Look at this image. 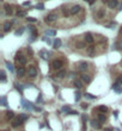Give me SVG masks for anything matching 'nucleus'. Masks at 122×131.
Wrapping results in <instances>:
<instances>
[{
    "instance_id": "nucleus-25",
    "label": "nucleus",
    "mask_w": 122,
    "mask_h": 131,
    "mask_svg": "<svg viewBox=\"0 0 122 131\" xmlns=\"http://www.w3.org/2000/svg\"><path fill=\"white\" fill-rule=\"evenodd\" d=\"M105 119H107L105 114H103V113L98 114V122H99V123H104V122H105Z\"/></svg>"
},
{
    "instance_id": "nucleus-51",
    "label": "nucleus",
    "mask_w": 122,
    "mask_h": 131,
    "mask_svg": "<svg viewBox=\"0 0 122 131\" xmlns=\"http://www.w3.org/2000/svg\"><path fill=\"white\" fill-rule=\"evenodd\" d=\"M28 53H29V54H30V55H32V54H34V51H32V49H31L30 47H29V48H28Z\"/></svg>"
},
{
    "instance_id": "nucleus-6",
    "label": "nucleus",
    "mask_w": 122,
    "mask_h": 131,
    "mask_svg": "<svg viewBox=\"0 0 122 131\" xmlns=\"http://www.w3.org/2000/svg\"><path fill=\"white\" fill-rule=\"evenodd\" d=\"M80 10H81V7H80L79 5H74V6H72V7H71L69 12H71V14H77V13H79V12H80Z\"/></svg>"
},
{
    "instance_id": "nucleus-17",
    "label": "nucleus",
    "mask_w": 122,
    "mask_h": 131,
    "mask_svg": "<svg viewBox=\"0 0 122 131\" xmlns=\"http://www.w3.org/2000/svg\"><path fill=\"white\" fill-rule=\"evenodd\" d=\"M66 75H67V73H66V70H63V69H61V70H59V71L56 73V76H58L59 79H63Z\"/></svg>"
},
{
    "instance_id": "nucleus-50",
    "label": "nucleus",
    "mask_w": 122,
    "mask_h": 131,
    "mask_svg": "<svg viewBox=\"0 0 122 131\" xmlns=\"http://www.w3.org/2000/svg\"><path fill=\"white\" fill-rule=\"evenodd\" d=\"M31 2L30 1H25V2H23V6H30Z\"/></svg>"
},
{
    "instance_id": "nucleus-36",
    "label": "nucleus",
    "mask_w": 122,
    "mask_h": 131,
    "mask_svg": "<svg viewBox=\"0 0 122 131\" xmlns=\"http://www.w3.org/2000/svg\"><path fill=\"white\" fill-rule=\"evenodd\" d=\"M0 102H1V105H2V106H7V102H6V97H1V99H0Z\"/></svg>"
},
{
    "instance_id": "nucleus-13",
    "label": "nucleus",
    "mask_w": 122,
    "mask_h": 131,
    "mask_svg": "<svg viewBox=\"0 0 122 131\" xmlns=\"http://www.w3.org/2000/svg\"><path fill=\"white\" fill-rule=\"evenodd\" d=\"M73 86L75 87V88H78V89H80L81 87H83V81L81 80H74V82H73Z\"/></svg>"
},
{
    "instance_id": "nucleus-32",
    "label": "nucleus",
    "mask_w": 122,
    "mask_h": 131,
    "mask_svg": "<svg viewBox=\"0 0 122 131\" xmlns=\"http://www.w3.org/2000/svg\"><path fill=\"white\" fill-rule=\"evenodd\" d=\"M0 75H1V77H0V79H1V82H5V81H6V74H5V71L1 70V71H0Z\"/></svg>"
},
{
    "instance_id": "nucleus-3",
    "label": "nucleus",
    "mask_w": 122,
    "mask_h": 131,
    "mask_svg": "<svg viewBox=\"0 0 122 131\" xmlns=\"http://www.w3.org/2000/svg\"><path fill=\"white\" fill-rule=\"evenodd\" d=\"M62 66H63V63H62V61H60V60H54V61L52 62V68H53V69H55V70L61 69V68H62Z\"/></svg>"
},
{
    "instance_id": "nucleus-49",
    "label": "nucleus",
    "mask_w": 122,
    "mask_h": 131,
    "mask_svg": "<svg viewBox=\"0 0 122 131\" xmlns=\"http://www.w3.org/2000/svg\"><path fill=\"white\" fill-rule=\"evenodd\" d=\"M42 101H43V98H42V95L40 94V95H38V98H37V102H42Z\"/></svg>"
},
{
    "instance_id": "nucleus-21",
    "label": "nucleus",
    "mask_w": 122,
    "mask_h": 131,
    "mask_svg": "<svg viewBox=\"0 0 122 131\" xmlns=\"http://www.w3.org/2000/svg\"><path fill=\"white\" fill-rule=\"evenodd\" d=\"M22 123H23V122H22L19 118H17L16 120H13V122H12V126H13V128H18Z\"/></svg>"
},
{
    "instance_id": "nucleus-22",
    "label": "nucleus",
    "mask_w": 122,
    "mask_h": 131,
    "mask_svg": "<svg viewBox=\"0 0 122 131\" xmlns=\"http://www.w3.org/2000/svg\"><path fill=\"white\" fill-rule=\"evenodd\" d=\"M6 118H7V119H13V118H14V112L8 110V111L6 112Z\"/></svg>"
},
{
    "instance_id": "nucleus-15",
    "label": "nucleus",
    "mask_w": 122,
    "mask_h": 131,
    "mask_svg": "<svg viewBox=\"0 0 122 131\" xmlns=\"http://www.w3.org/2000/svg\"><path fill=\"white\" fill-rule=\"evenodd\" d=\"M11 26H12V23L5 22V24H4V32H8L11 30Z\"/></svg>"
},
{
    "instance_id": "nucleus-46",
    "label": "nucleus",
    "mask_w": 122,
    "mask_h": 131,
    "mask_svg": "<svg viewBox=\"0 0 122 131\" xmlns=\"http://www.w3.org/2000/svg\"><path fill=\"white\" fill-rule=\"evenodd\" d=\"M113 114H114V118H115V119H117V118H119V111H114V113H113Z\"/></svg>"
},
{
    "instance_id": "nucleus-34",
    "label": "nucleus",
    "mask_w": 122,
    "mask_h": 131,
    "mask_svg": "<svg viewBox=\"0 0 122 131\" xmlns=\"http://www.w3.org/2000/svg\"><path fill=\"white\" fill-rule=\"evenodd\" d=\"M74 95H75V97H74V98H75V101H79V100H80V98H81V93H80L79 91H77Z\"/></svg>"
},
{
    "instance_id": "nucleus-43",
    "label": "nucleus",
    "mask_w": 122,
    "mask_h": 131,
    "mask_svg": "<svg viewBox=\"0 0 122 131\" xmlns=\"http://www.w3.org/2000/svg\"><path fill=\"white\" fill-rule=\"evenodd\" d=\"M67 114H69V116H77V114H79V113H78L77 111H72V110H71V111H69Z\"/></svg>"
},
{
    "instance_id": "nucleus-52",
    "label": "nucleus",
    "mask_w": 122,
    "mask_h": 131,
    "mask_svg": "<svg viewBox=\"0 0 122 131\" xmlns=\"http://www.w3.org/2000/svg\"><path fill=\"white\" fill-rule=\"evenodd\" d=\"M32 86H34L32 83H27V85H25L24 87H25V88H29V87H32Z\"/></svg>"
},
{
    "instance_id": "nucleus-7",
    "label": "nucleus",
    "mask_w": 122,
    "mask_h": 131,
    "mask_svg": "<svg viewBox=\"0 0 122 131\" xmlns=\"http://www.w3.org/2000/svg\"><path fill=\"white\" fill-rule=\"evenodd\" d=\"M80 79H81V81L85 82V83H90V82H91V76L88 75V74H81Z\"/></svg>"
},
{
    "instance_id": "nucleus-29",
    "label": "nucleus",
    "mask_w": 122,
    "mask_h": 131,
    "mask_svg": "<svg viewBox=\"0 0 122 131\" xmlns=\"http://www.w3.org/2000/svg\"><path fill=\"white\" fill-rule=\"evenodd\" d=\"M88 116L86 114H81V122H83V126H86V122H88Z\"/></svg>"
},
{
    "instance_id": "nucleus-42",
    "label": "nucleus",
    "mask_w": 122,
    "mask_h": 131,
    "mask_svg": "<svg viewBox=\"0 0 122 131\" xmlns=\"http://www.w3.org/2000/svg\"><path fill=\"white\" fill-rule=\"evenodd\" d=\"M116 48H117L119 50H122V41H120V42L116 43Z\"/></svg>"
},
{
    "instance_id": "nucleus-30",
    "label": "nucleus",
    "mask_w": 122,
    "mask_h": 131,
    "mask_svg": "<svg viewBox=\"0 0 122 131\" xmlns=\"http://www.w3.org/2000/svg\"><path fill=\"white\" fill-rule=\"evenodd\" d=\"M104 16H105V11H104V10H99V11L97 12V17H98V18H103Z\"/></svg>"
},
{
    "instance_id": "nucleus-33",
    "label": "nucleus",
    "mask_w": 122,
    "mask_h": 131,
    "mask_svg": "<svg viewBox=\"0 0 122 131\" xmlns=\"http://www.w3.org/2000/svg\"><path fill=\"white\" fill-rule=\"evenodd\" d=\"M23 32H24V28H19V29L14 32V35H16V36H20V35H23Z\"/></svg>"
},
{
    "instance_id": "nucleus-11",
    "label": "nucleus",
    "mask_w": 122,
    "mask_h": 131,
    "mask_svg": "<svg viewBox=\"0 0 122 131\" xmlns=\"http://www.w3.org/2000/svg\"><path fill=\"white\" fill-rule=\"evenodd\" d=\"M85 43H89V44H92L93 43V37H92V35L90 32H88L85 35Z\"/></svg>"
},
{
    "instance_id": "nucleus-40",
    "label": "nucleus",
    "mask_w": 122,
    "mask_h": 131,
    "mask_svg": "<svg viewBox=\"0 0 122 131\" xmlns=\"http://www.w3.org/2000/svg\"><path fill=\"white\" fill-rule=\"evenodd\" d=\"M62 12H63V16H65V17H68V16L71 14V12H69L68 10H66V8H63V10H62Z\"/></svg>"
},
{
    "instance_id": "nucleus-37",
    "label": "nucleus",
    "mask_w": 122,
    "mask_h": 131,
    "mask_svg": "<svg viewBox=\"0 0 122 131\" xmlns=\"http://www.w3.org/2000/svg\"><path fill=\"white\" fill-rule=\"evenodd\" d=\"M115 26H116V23H114V22H113V23H109V24L105 25V28H109V29H114Z\"/></svg>"
},
{
    "instance_id": "nucleus-4",
    "label": "nucleus",
    "mask_w": 122,
    "mask_h": 131,
    "mask_svg": "<svg viewBox=\"0 0 122 131\" xmlns=\"http://www.w3.org/2000/svg\"><path fill=\"white\" fill-rule=\"evenodd\" d=\"M38 55H40V57H42L43 60H48V59H49V56H50L52 54H50V53H48L47 50H44V49H43V50H41V51L38 53Z\"/></svg>"
},
{
    "instance_id": "nucleus-20",
    "label": "nucleus",
    "mask_w": 122,
    "mask_h": 131,
    "mask_svg": "<svg viewBox=\"0 0 122 131\" xmlns=\"http://www.w3.org/2000/svg\"><path fill=\"white\" fill-rule=\"evenodd\" d=\"M14 87H16V89H17L19 93H23V91H24V87H23L20 83H18V82H14Z\"/></svg>"
},
{
    "instance_id": "nucleus-45",
    "label": "nucleus",
    "mask_w": 122,
    "mask_h": 131,
    "mask_svg": "<svg viewBox=\"0 0 122 131\" xmlns=\"http://www.w3.org/2000/svg\"><path fill=\"white\" fill-rule=\"evenodd\" d=\"M88 107H89V105H88L86 102H84V104H81V108H83V110H86Z\"/></svg>"
},
{
    "instance_id": "nucleus-9",
    "label": "nucleus",
    "mask_w": 122,
    "mask_h": 131,
    "mask_svg": "<svg viewBox=\"0 0 122 131\" xmlns=\"http://www.w3.org/2000/svg\"><path fill=\"white\" fill-rule=\"evenodd\" d=\"M90 123H91V126L93 128V129H96V130H99V129H101V126H102V125H101V123H99L98 120H95V119H92Z\"/></svg>"
},
{
    "instance_id": "nucleus-57",
    "label": "nucleus",
    "mask_w": 122,
    "mask_h": 131,
    "mask_svg": "<svg viewBox=\"0 0 122 131\" xmlns=\"http://www.w3.org/2000/svg\"><path fill=\"white\" fill-rule=\"evenodd\" d=\"M5 131H7V130H5Z\"/></svg>"
},
{
    "instance_id": "nucleus-10",
    "label": "nucleus",
    "mask_w": 122,
    "mask_h": 131,
    "mask_svg": "<svg viewBox=\"0 0 122 131\" xmlns=\"http://www.w3.org/2000/svg\"><path fill=\"white\" fill-rule=\"evenodd\" d=\"M113 89H114V91H115L117 94H121V93H122V87H121V85H119V83H116V82L113 85Z\"/></svg>"
},
{
    "instance_id": "nucleus-19",
    "label": "nucleus",
    "mask_w": 122,
    "mask_h": 131,
    "mask_svg": "<svg viewBox=\"0 0 122 131\" xmlns=\"http://www.w3.org/2000/svg\"><path fill=\"white\" fill-rule=\"evenodd\" d=\"M17 75H18L19 77H23V76L25 75V69H24L23 67L18 68V70H17Z\"/></svg>"
},
{
    "instance_id": "nucleus-38",
    "label": "nucleus",
    "mask_w": 122,
    "mask_h": 131,
    "mask_svg": "<svg viewBox=\"0 0 122 131\" xmlns=\"http://www.w3.org/2000/svg\"><path fill=\"white\" fill-rule=\"evenodd\" d=\"M77 48H78V49H84V48H85V43L78 42V43H77Z\"/></svg>"
},
{
    "instance_id": "nucleus-2",
    "label": "nucleus",
    "mask_w": 122,
    "mask_h": 131,
    "mask_svg": "<svg viewBox=\"0 0 122 131\" xmlns=\"http://www.w3.org/2000/svg\"><path fill=\"white\" fill-rule=\"evenodd\" d=\"M58 19V14L56 13H49L48 16H46V22L47 23H53Z\"/></svg>"
},
{
    "instance_id": "nucleus-28",
    "label": "nucleus",
    "mask_w": 122,
    "mask_h": 131,
    "mask_svg": "<svg viewBox=\"0 0 122 131\" xmlns=\"http://www.w3.org/2000/svg\"><path fill=\"white\" fill-rule=\"evenodd\" d=\"M18 118H19V119H20L22 122H25V120H27V119L29 118V116H28V114H25V113H20Z\"/></svg>"
},
{
    "instance_id": "nucleus-41",
    "label": "nucleus",
    "mask_w": 122,
    "mask_h": 131,
    "mask_svg": "<svg viewBox=\"0 0 122 131\" xmlns=\"http://www.w3.org/2000/svg\"><path fill=\"white\" fill-rule=\"evenodd\" d=\"M61 111H63V112H67V113H68V112L71 111V108H69V106H63V107L61 108Z\"/></svg>"
},
{
    "instance_id": "nucleus-27",
    "label": "nucleus",
    "mask_w": 122,
    "mask_h": 131,
    "mask_svg": "<svg viewBox=\"0 0 122 131\" xmlns=\"http://www.w3.org/2000/svg\"><path fill=\"white\" fill-rule=\"evenodd\" d=\"M98 111H99L101 113H103V114H104V113H107V111H108V107L102 105V106H99V107H98Z\"/></svg>"
},
{
    "instance_id": "nucleus-1",
    "label": "nucleus",
    "mask_w": 122,
    "mask_h": 131,
    "mask_svg": "<svg viewBox=\"0 0 122 131\" xmlns=\"http://www.w3.org/2000/svg\"><path fill=\"white\" fill-rule=\"evenodd\" d=\"M22 106H23V108H25V110H29V111H31V110H34V104L32 102H30V101H27V100H24V99H22Z\"/></svg>"
},
{
    "instance_id": "nucleus-44",
    "label": "nucleus",
    "mask_w": 122,
    "mask_h": 131,
    "mask_svg": "<svg viewBox=\"0 0 122 131\" xmlns=\"http://www.w3.org/2000/svg\"><path fill=\"white\" fill-rule=\"evenodd\" d=\"M28 22H29V23H35V22H36V18H34V17H29V18H28Z\"/></svg>"
},
{
    "instance_id": "nucleus-12",
    "label": "nucleus",
    "mask_w": 122,
    "mask_h": 131,
    "mask_svg": "<svg viewBox=\"0 0 122 131\" xmlns=\"http://www.w3.org/2000/svg\"><path fill=\"white\" fill-rule=\"evenodd\" d=\"M17 62H18L19 65H22V66L27 65V57H24L23 55H20V56L17 57Z\"/></svg>"
},
{
    "instance_id": "nucleus-24",
    "label": "nucleus",
    "mask_w": 122,
    "mask_h": 131,
    "mask_svg": "<svg viewBox=\"0 0 122 131\" xmlns=\"http://www.w3.org/2000/svg\"><path fill=\"white\" fill-rule=\"evenodd\" d=\"M5 12H6V14H11L12 13V7L10 6V5H7V4H5Z\"/></svg>"
},
{
    "instance_id": "nucleus-56",
    "label": "nucleus",
    "mask_w": 122,
    "mask_h": 131,
    "mask_svg": "<svg viewBox=\"0 0 122 131\" xmlns=\"http://www.w3.org/2000/svg\"><path fill=\"white\" fill-rule=\"evenodd\" d=\"M119 11H122V4H120V7H119Z\"/></svg>"
},
{
    "instance_id": "nucleus-16",
    "label": "nucleus",
    "mask_w": 122,
    "mask_h": 131,
    "mask_svg": "<svg viewBox=\"0 0 122 131\" xmlns=\"http://www.w3.org/2000/svg\"><path fill=\"white\" fill-rule=\"evenodd\" d=\"M60 47H61V39L60 38H55L54 44H53V48H54V49H59Z\"/></svg>"
},
{
    "instance_id": "nucleus-48",
    "label": "nucleus",
    "mask_w": 122,
    "mask_h": 131,
    "mask_svg": "<svg viewBox=\"0 0 122 131\" xmlns=\"http://www.w3.org/2000/svg\"><path fill=\"white\" fill-rule=\"evenodd\" d=\"M34 111H36V112H41V111H42V108H41V107L35 106V107H34Z\"/></svg>"
},
{
    "instance_id": "nucleus-31",
    "label": "nucleus",
    "mask_w": 122,
    "mask_h": 131,
    "mask_svg": "<svg viewBox=\"0 0 122 131\" xmlns=\"http://www.w3.org/2000/svg\"><path fill=\"white\" fill-rule=\"evenodd\" d=\"M36 8H37V10H40V11L44 10V4H43V2H38V4L36 5Z\"/></svg>"
},
{
    "instance_id": "nucleus-23",
    "label": "nucleus",
    "mask_w": 122,
    "mask_h": 131,
    "mask_svg": "<svg viewBox=\"0 0 122 131\" xmlns=\"http://www.w3.org/2000/svg\"><path fill=\"white\" fill-rule=\"evenodd\" d=\"M6 67H7V69H8L11 73H14V67H13V65H12L11 62L6 61Z\"/></svg>"
},
{
    "instance_id": "nucleus-39",
    "label": "nucleus",
    "mask_w": 122,
    "mask_h": 131,
    "mask_svg": "<svg viewBox=\"0 0 122 131\" xmlns=\"http://www.w3.org/2000/svg\"><path fill=\"white\" fill-rule=\"evenodd\" d=\"M85 98L93 100V99H96V95H92V94H90V93H85Z\"/></svg>"
},
{
    "instance_id": "nucleus-53",
    "label": "nucleus",
    "mask_w": 122,
    "mask_h": 131,
    "mask_svg": "<svg viewBox=\"0 0 122 131\" xmlns=\"http://www.w3.org/2000/svg\"><path fill=\"white\" fill-rule=\"evenodd\" d=\"M46 42H47L48 44H54V42H52V41H50L49 38H47V41H46Z\"/></svg>"
},
{
    "instance_id": "nucleus-26",
    "label": "nucleus",
    "mask_w": 122,
    "mask_h": 131,
    "mask_svg": "<svg viewBox=\"0 0 122 131\" xmlns=\"http://www.w3.org/2000/svg\"><path fill=\"white\" fill-rule=\"evenodd\" d=\"M44 33H46V36H55V35H56V31H55V30H49V29H48V30L44 31Z\"/></svg>"
},
{
    "instance_id": "nucleus-47",
    "label": "nucleus",
    "mask_w": 122,
    "mask_h": 131,
    "mask_svg": "<svg viewBox=\"0 0 122 131\" xmlns=\"http://www.w3.org/2000/svg\"><path fill=\"white\" fill-rule=\"evenodd\" d=\"M116 83L122 85V76H119V77H117V81H116Z\"/></svg>"
},
{
    "instance_id": "nucleus-55",
    "label": "nucleus",
    "mask_w": 122,
    "mask_h": 131,
    "mask_svg": "<svg viewBox=\"0 0 122 131\" xmlns=\"http://www.w3.org/2000/svg\"><path fill=\"white\" fill-rule=\"evenodd\" d=\"M104 131H114V130H113L111 128H105V129H104Z\"/></svg>"
},
{
    "instance_id": "nucleus-14",
    "label": "nucleus",
    "mask_w": 122,
    "mask_h": 131,
    "mask_svg": "<svg viewBox=\"0 0 122 131\" xmlns=\"http://www.w3.org/2000/svg\"><path fill=\"white\" fill-rule=\"evenodd\" d=\"M108 6H109V8H116L119 6V2L116 0H111V1L108 2Z\"/></svg>"
},
{
    "instance_id": "nucleus-54",
    "label": "nucleus",
    "mask_w": 122,
    "mask_h": 131,
    "mask_svg": "<svg viewBox=\"0 0 122 131\" xmlns=\"http://www.w3.org/2000/svg\"><path fill=\"white\" fill-rule=\"evenodd\" d=\"M69 77H75V73H71L69 74Z\"/></svg>"
},
{
    "instance_id": "nucleus-35",
    "label": "nucleus",
    "mask_w": 122,
    "mask_h": 131,
    "mask_svg": "<svg viewBox=\"0 0 122 131\" xmlns=\"http://www.w3.org/2000/svg\"><path fill=\"white\" fill-rule=\"evenodd\" d=\"M27 16V11H18L17 12V17H25Z\"/></svg>"
},
{
    "instance_id": "nucleus-8",
    "label": "nucleus",
    "mask_w": 122,
    "mask_h": 131,
    "mask_svg": "<svg viewBox=\"0 0 122 131\" xmlns=\"http://www.w3.org/2000/svg\"><path fill=\"white\" fill-rule=\"evenodd\" d=\"M28 74H29L30 77H35V76L37 75V70H36V68L31 66L30 68H29V70H28Z\"/></svg>"
},
{
    "instance_id": "nucleus-18",
    "label": "nucleus",
    "mask_w": 122,
    "mask_h": 131,
    "mask_svg": "<svg viewBox=\"0 0 122 131\" xmlns=\"http://www.w3.org/2000/svg\"><path fill=\"white\" fill-rule=\"evenodd\" d=\"M95 51H96V48H95L93 45H90V47L88 48V55H89V56H93V55H95Z\"/></svg>"
},
{
    "instance_id": "nucleus-5",
    "label": "nucleus",
    "mask_w": 122,
    "mask_h": 131,
    "mask_svg": "<svg viewBox=\"0 0 122 131\" xmlns=\"http://www.w3.org/2000/svg\"><path fill=\"white\" fill-rule=\"evenodd\" d=\"M89 68V65L86 63V62H80L79 65H78V70L79 71H81V73H84V71H86V69Z\"/></svg>"
}]
</instances>
